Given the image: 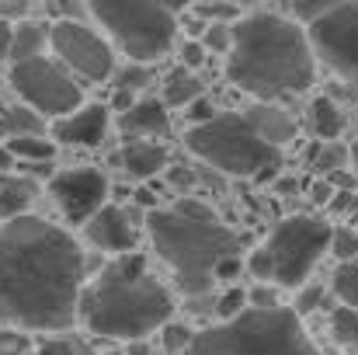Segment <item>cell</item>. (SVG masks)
Wrapping results in <instances>:
<instances>
[{"label": "cell", "instance_id": "d6986e66", "mask_svg": "<svg viewBox=\"0 0 358 355\" xmlns=\"http://www.w3.org/2000/svg\"><path fill=\"white\" fill-rule=\"evenodd\" d=\"M45 46H49V25H42V21H17L14 25V39H10V63L42 56Z\"/></svg>", "mask_w": 358, "mask_h": 355}, {"label": "cell", "instance_id": "52a82bcc", "mask_svg": "<svg viewBox=\"0 0 358 355\" xmlns=\"http://www.w3.org/2000/svg\"><path fill=\"white\" fill-rule=\"evenodd\" d=\"M331 223L324 216L296 213L275 223V230L264 237L257 251L247 254V272L257 282H271L282 289L306 286L317 261L331 251Z\"/></svg>", "mask_w": 358, "mask_h": 355}, {"label": "cell", "instance_id": "7402d4cb", "mask_svg": "<svg viewBox=\"0 0 358 355\" xmlns=\"http://www.w3.org/2000/svg\"><path fill=\"white\" fill-rule=\"evenodd\" d=\"M310 129L317 139H338L345 132V112L331 98H313L310 102Z\"/></svg>", "mask_w": 358, "mask_h": 355}, {"label": "cell", "instance_id": "8fae6325", "mask_svg": "<svg viewBox=\"0 0 358 355\" xmlns=\"http://www.w3.org/2000/svg\"><path fill=\"white\" fill-rule=\"evenodd\" d=\"M49 49L59 56V63L66 70H73L84 81L101 84L115 74L112 46L84 21H52L49 25Z\"/></svg>", "mask_w": 358, "mask_h": 355}, {"label": "cell", "instance_id": "d6a6232c", "mask_svg": "<svg viewBox=\"0 0 358 355\" xmlns=\"http://www.w3.org/2000/svg\"><path fill=\"white\" fill-rule=\"evenodd\" d=\"M220 116V109L202 95V98H195L192 105H188V112H185V118H188V125H202V122H209V118Z\"/></svg>", "mask_w": 358, "mask_h": 355}, {"label": "cell", "instance_id": "d590c367", "mask_svg": "<svg viewBox=\"0 0 358 355\" xmlns=\"http://www.w3.org/2000/svg\"><path fill=\"white\" fill-rule=\"evenodd\" d=\"M247 268V261L240 258V254H230V258H223L220 265H216V282H234L240 272Z\"/></svg>", "mask_w": 358, "mask_h": 355}, {"label": "cell", "instance_id": "4316f807", "mask_svg": "<svg viewBox=\"0 0 358 355\" xmlns=\"http://www.w3.org/2000/svg\"><path fill=\"white\" fill-rule=\"evenodd\" d=\"M358 0H292V11H296V21H313L327 11H338V7H355Z\"/></svg>", "mask_w": 358, "mask_h": 355}, {"label": "cell", "instance_id": "6da1fadb", "mask_svg": "<svg viewBox=\"0 0 358 355\" xmlns=\"http://www.w3.org/2000/svg\"><path fill=\"white\" fill-rule=\"evenodd\" d=\"M84 251L42 216L0 227V324L24 331H70L84 293Z\"/></svg>", "mask_w": 358, "mask_h": 355}, {"label": "cell", "instance_id": "b9f144b4", "mask_svg": "<svg viewBox=\"0 0 358 355\" xmlns=\"http://www.w3.org/2000/svg\"><path fill=\"white\" fill-rule=\"evenodd\" d=\"M153 4H160L164 11H171V14H181V11H188L195 0H153Z\"/></svg>", "mask_w": 358, "mask_h": 355}, {"label": "cell", "instance_id": "5bb4252c", "mask_svg": "<svg viewBox=\"0 0 358 355\" xmlns=\"http://www.w3.org/2000/svg\"><path fill=\"white\" fill-rule=\"evenodd\" d=\"M87 240L94 244V247H101V251H108V254H125V251H136V227H132V220H129V213L122 209V206H112V202H105L87 223Z\"/></svg>", "mask_w": 358, "mask_h": 355}, {"label": "cell", "instance_id": "60d3db41", "mask_svg": "<svg viewBox=\"0 0 358 355\" xmlns=\"http://www.w3.org/2000/svg\"><path fill=\"white\" fill-rule=\"evenodd\" d=\"M17 167V160H14V153H10V146L0 139V174H10Z\"/></svg>", "mask_w": 358, "mask_h": 355}, {"label": "cell", "instance_id": "e575fe53", "mask_svg": "<svg viewBox=\"0 0 358 355\" xmlns=\"http://www.w3.org/2000/svg\"><path fill=\"white\" fill-rule=\"evenodd\" d=\"M320 300H324V289H320V286H310V289H306V286H299V300H296V307H292V310L303 317V314L317 310V307H320Z\"/></svg>", "mask_w": 358, "mask_h": 355}, {"label": "cell", "instance_id": "f35d334b", "mask_svg": "<svg viewBox=\"0 0 358 355\" xmlns=\"http://www.w3.org/2000/svg\"><path fill=\"white\" fill-rule=\"evenodd\" d=\"M35 355H77V349L70 345V342H63V338H49V342H42Z\"/></svg>", "mask_w": 358, "mask_h": 355}, {"label": "cell", "instance_id": "681fc988", "mask_svg": "<svg viewBox=\"0 0 358 355\" xmlns=\"http://www.w3.org/2000/svg\"><path fill=\"white\" fill-rule=\"evenodd\" d=\"M0 84H3V77H0Z\"/></svg>", "mask_w": 358, "mask_h": 355}, {"label": "cell", "instance_id": "484cf974", "mask_svg": "<svg viewBox=\"0 0 358 355\" xmlns=\"http://www.w3.org/2000/svg\"><path fill=\"white\" fill-rule=\"evenodd\" d=\"M195 335H199V331H192L188 324H181V321H167V324L160 328V345H164V352L167 355H185L188 349H192Z\"/></svg>", "mask_w": 358, "mask_h": 355}, {"label": "cell", "instance_id": "8d00e7d4", "mask_svg": "<svg viewBox=\"0 0 358 355\" xmlns=\"http://www.w3.org/2000/svg\"><path fill=\"white\" fill-rule=\"evenodd\" d=\"M24 352H28L24 335H17V331H0V355H24Z\"/></svg>", "mask_w": 358, "mask_h": 355}, {"label": "cell", "instance_id": "3957f363", "mask_svg": "<svg viewBox=\"0 0 358 355\" xmlns=\"http://www.w3.org/2000/svg\"><path fill=\"white\" fill-rule=\"evenodd\" d=\"M77 321L98 338H150L174 321V296L146 272L143 251H125L98 272L94 282L84 286Z\"/></svg>", "mask_w": 358, "mask_h": 355}, {"label": "cell", "instance_id": "2e32d148", "mask_svg": "<svg viewBox=\"0 0 358 355\" xmlns=\"http://www.w3.org/2000/svg\"><path fill=\"white\" fill-rule=\"evenodd\" d=\"M243 116L250 118V125L271 143V146H289L292 139H296V132H299V125H296V118L289 116L278 102H254Z\"/></svg>", "mask_w": 358, "mask_h": 355}, {"label": "cell", "instance_id": "cb8c5ba5", "mask_svg": "<svg viewBox=\"0 0 358 355\" xmlns=\"http://www.w3.org/2000/svg\"><path fill=\"white\" fill-rule=\"evenodd\" d=\"M331 289H334V296H338L345 307H355L358 310V258L338 261V268H334V275H331Z\"/></svg>", "mask_w": 358, "mask_h": 355}, {"label": "cell", "instance_id": "4fadbf2b", "mask_svg": "<svg viewBox=\"0 0 358 355\" xmlns=\"http://www.w3.org/2000/svg\"><path fill=\"white\" fill-rule=\"evenodd\" d=\"M108 125H112V109L101 105V102H84L80 109H73L70 116L56 118L49 136L63 146H101L105 136H108Z\"/></svg>", "mask_w": 358, "mask_h": 355}, {"label": "cell", "instance_id": "9c48e42d", "mask_svg": "<svg viewBox=\"0 0 358 355\" xmlns=\"http://www.w3.org/2000/svg\"><path fill=\"white\" fill-rule=\"evenodd\" d=\"M7 84L14 88V95L28 109H35L42 118H52V122L84 105L80 84L49 56H31V60L10 63L7 67Z\"/></svg>", "mask_w": 358, "mask_h": 355}, {"label": "cell", "instance_id": "7a4b0ae2", "mask_svg": "<svg viewBox=\"0 0 358 355\" xmlns=\"http://www.w3.org/2000/svg\"><path fill=\"white\" fill-rule=\"evenodd\" d=\"M230 25L234 46L227 53V77L254 102H282L317 81V53L303 21L254 11Z\"/></svg>", "mask_w": 358, "mask_h": 355}, {"label": "cell", "instance_id": "ab89813d", "mask_svg": "<svg viewBox=\"0 0 358 355\" xmlns=\"http://www.w3.org/2000/svg\"><path fill=\"white\" fill-rule=\"evenodd\" d=\"M247 296H250V307H282L278 296H275V289H268V286H257V289L247 293Z\"/></svg>", "mask_w": 358, "mask_h": 355}, {"label": "cell", "instance_id": "e0dca14e", "mask_svg": "<svg viewBox=\"0 0 358 355\" xmlns=\"http://www.w3.org/2000/svg\"><path fill=\"white\" fill-rule=\"evenodd\" d=\"M119 164L132 181H150V178H157L167 167V150L160 143H153V139H129L122 146Z\"/></svg>", "mask_w": 358, "mask_h": 355}, {"label": "cell", "instance_id": "bcb514c9", "mask_svg": "<svg viewBox=\"0 0 358 355\" xmlns=\"http://www.w3.org/2000/svg\"><path fill=\"white\" fill-rule=\"evenodd\" d=\"M352 171H355V178H358V139L352 143Z\"/></svg>", "mask_w": 358, "mask_h": 355}, {"label": "cell", "instance_id": "277c9868", "mask_svg": "<svg viewBox=\"0 0 358 355\" xmlns=\"http://www.w3.org/2000/svg\"><path fill=\"white\" fill-rule=\"evenodd\" d=\"M146 234L185 296H206L216 286V265L243 251V237L199 199H178L167 209H150Z\"/></svg>", "mask_w": 358, "mask_h": 355}, {"label": "cell", "instance_id": "83f0119b", "mask_svg": "<svg viewBox=\"0 0 358 355\" xmlns=\"http://www.w3.org/2000/svg\"><path fill=\"white\" fill-rule=\"evenodd\" d=\"M247 307H250V296H247V289L230 286V289H227V293L216 300V317H220V321H234V317H240Z\"/></svg>", "mask_w": 358, "mask_h": 355}, {"label": "cell", "instance_id": "5b68a950", "mask_svg": "<svg viewBox=\"0 0 358 355\" xmlns=\"http://www.w3.org/2000/svg\"><path fill=\"white\" fill-rule=\"evenodd\" d=\"M185 355H324L292 307H247L195 335Z\"/></svg>", "mask_w": 358, "mask_h": 355}, {"label": "cell", "instance_id": "8992f818", "mask_svg": "<svg viewBox=\"0 0 358 355\" xmlns=\"http://www.w3.org/2000/svg\"><path fill=\"white\" fill-rule=\"evenodd\" d=\"M185 146L230 178H271L282 164V150L271 146L243 112H220L202 125H188Z\"/></svg>", "mask_w": 358, "mask_h": 355}, {"label": "cell", "instance_id": "44dd1931", "mask_svg": "<svg viewBox=\"0 0 358 355\" xmlns=\"http://www.w3.org/2000/svg\"><path fill=\"white\" fill-rule=\"evenodd\" d=\"M7 146H10V153H14V160L21 164H49L52 157H56V139L49 136V132H35V136H17V139H7Z\"/></svg>", "mask_w": 358, "mask_h": 355}, {"label": "cell", "instance_id": "74e56055", "mask_svg": "<svg viewBox=\"0 0 358 355\" xmlns=\"http://www.w3.org/2000/svg\"><path fill=\"white\" fill-rule=\"evenodd\" d=\"M10 39H14V25L0 14V70L3 63H10Z\"/></svg>", "mask_w": 358, "mask_h": 355}, {"label": "cell", "instance_id": "4dcf8cb0", "mask_svg": "<svg viewBox=\"0 0 358 355\" xmlns=\"http://www.w3.org/2000/svg\"><path fill=\"white\" fill-rule=\"evenodd\" d=\"M146 81H150V70H146V63H132L129 70H122L115 74V88L119 91H139V88H146Z\"/></svg>", "mask_w": 358, "mask_h": 355}, {"label": "cell", "instance_id": "ba28073f", "mask_svg": "<svg viewBox=\"0 0 358 355\" xmlns=\"http://www.w3.org/2000/svg\"><path fill=\"white\" fill-rule=\"evenodd\" d=\"M87 11L115 39L129 63H157L178 39V14L153 0H87Z\"/></svg>", "mask_w": 358, "mask_h": 355}, {"label": "cell", "instance_id": "c3c4849f", "mask_svg": "<svg viewBox=\"0 0 358 355\" xmlns=\"http://www.w3.org/2000/svg\"><path fill=\"white\" fill-rule=\"evenodd\" d=\"M105 355H125V352H105Z\"/></svg>", "mask_w": 358, "mask_h": 355}, {"label": "cell", "instance_id": "f546056e", "mask_svg": "<svg viewBox=\"0 0 358 355\" xmlns=\"http://www.w3.org/2000/svg\"><path fill=\"white\" fill-rule=\"evenodd\" d=\"M331 254H334L338 261H352V258H358V230H352V227L331 230Z\"/></svg>", "mask_w": 358, "mask_h": 355}, {"label": "cell", "instance_id": "9a60e30c", "mask_svg": "<svg viewBox=\"0 0 358 355\" xmlns=\"http://www.w3.org/2000/svg\"><path fill=\"white\" fill-rule=\"evenodd\" d=\"M167 125H171V112L164 98H136L132 109H125L119 116V129L132 139H153L167 132Z\"/></svg>", "mask_w": 358, "mask_h": 355}, {"label": "cell", "instance_id": "7c38bea8", "mask_svg": "<svg viewBox=\"0 0 358 355\" xmlns=\"http://www.w3.org/2000/svg\"><path fill=\"white\" fill-rule=\"evenodd\" d=\"M56 209L70 220V223H87L105 202H108V178L98 167H70V171H56L45 181Z\"/></svg>", "mask_w": 358, "mask_h": 355}, {"label": "cell", "instance_id": "d4e9b609", "mask_svg": "<svg viewBox=\"0 0 358 355\" xmlns=\"http://www.w3.org/2000/svg\"><path fill=\"white\" fill-rule=\"evenodd\" d=\"M331 338L341 345V349H348V352H355L358 349V310L355 307H338L334 314H331Z\"/></svg>", "mask_w": 358, "mask_h": 355}, {"label": "cell", "instance_id": "1f68e13d", "mask_svg": "<svg viewBox=\"0 0 358 355\" xmlns=\"http://www.w3.org/2000/svg\"><path fill=\"white\" fill-rule=\"evenodd\" d=\"M84 7H87V0H49V14L56 21H80Z\"/></svg>", "mask_w": 358, "mask_h": 355}, {"label": "cell", "instance_id": "ac0fdd59", "mask_svg": "<svg viewBox=\"0 0 358 355\" xmlns=\"http://www.w3.org/2000/svg\"><path fill=\"white\" fill-rule=\"evenodd\" d=\"M206 95V84H202V77L195 74V70H188V67H178V70H171L167 74V81H164V105L167 109H188L195 98H202Z\"/></svg>", "mask_w": 358, "mask_h": 355}, {"label": "cell", "instance_id": "f1b7e54d", "mask_svg": "<svg viewBox=\"0 0 358 355\" xmlns=\"http://www.w3.org/2000/svg\"><path fill=\"white\" fill-rule=\"evenodd\" d=\"M202 46H206L209 53L227 56L230 46H234V25H230V21H213V25L206 28V35H202Z\"/></svg>", "mask_w": 358, "mask_h": 355}, {"label": "cell", "instance_id": "7dc6e473", "mask_svg": "<svg viewBox=\"0 0 358 355\" xmlns=\"http://www.w3.org/2000/svg\"><path fill=\"white\" fill-rule=\"evenodd\" d=\"M257 4H264V0H234V7H257Z\"/></svg>", "mask_w": 358, "mask_h": 355}, {"label": "cell", "instance_id": "30bf717a", "mask_svg": "<svg viewBox=\"0 0 358 355\" xmlns=\"http://www.w3.org/2000/svg\"><path fill=\"white\" fill-rule=\"evenodd\" d=\"M306 35L317 53V63H324L341 81L358 84V4L306 21Z\"/></svg>", "mask_w": 358, "mask_h": 355}, {"label": "cell", "instance_id": "ee69618b", "mask_svg": "<svg viewBox=\"0 0 358 355\" xmlns=\"http://www.w3.org/2000/svg\"><path fill=\"white\" fill-rule=\"evenodd\" d=\"M132 199H136V206H146V209H157V202H153V192H150V188H139V192H136Z\"/></svg>", "mask_w": 358, "mask_h": 355}, {"label": "cell", "instance_id": "f6af8a7d", "mask_svg": "<svg viewBox=\"0 0 358 355\" xmlns=\"http://www.w3.org/2000/svg\"><path fill=\"white\" fill-rule=\"evenodd\" d=\"M0 14H3V18L10 21L14 14H21V4H3V7H0Z\"/></svg>", "mask_w": 358, "mask_h": 355}, {"label": "cell", "instance_id": "ffe728a7", "mask_svg": "<svg viewBox=\"0 0 358 355\" xmlns=\"http://www.w3.org/2000/svg\"><path fill=\"white\" fill-rule=\"evenodd\" d=\"M35 132H45V118L38 116L35 109H28L24 102L10 105V109H0V139L35 136Z\"/></svg>", "mask_w": 358, "mask_h": 355}, {"label": "cell", "instance_id": "836d02e7", "mask_svg": "<svg viewBox=\"0 0 358 355\" xmlns=\"http://www.w3.org/2000/svg\"><path fill=\"white\" fill-rule=\"evenodd\" d=\"M181 67H188V70H202V63H206V46L202 42H195V39H188V42H181Z\"/></svg>", "mask_w": 358, "mask_h": 355}, {"label": "cell", "instance_id": "7bdbcfd3", "mask_svg": "<svg viewBox=\"0 0 358 355\" xmlns=\"http://www.w3.org/2000/svg\"><path fill=\"white\" fill-rule=\"evenodd\" d=\"M125 355H153V352H150L146 338H136V342H129V345H125Z\"/></svg>", "mask_w": 358, "mask_h": 355}, {"label": "cell", "instance_id": "603a6c76", "mask_svg": "<svg viewBox=\"0 0 358 355\" xmlns=\"http://www.w3.org/2000/svg\"><path fill=\"white\" fill-rule=\"evenodd\" d=\"M31 181L24 178H14V174H3L0 178V220H14V216H24L28 213V202H31Z\"/></svg>", "mask_w": 358, "mask_h": 355}]
</instances>
